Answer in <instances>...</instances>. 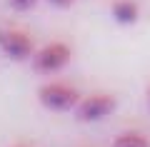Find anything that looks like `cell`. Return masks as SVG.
<instances>
[{
    "label": "cell",
    "mask_w": 150,
    "mask_h": 147,
    "mask_svg": "<svg viewBox=\"0 0 150 147\" xmlns=\"http://www.w3.org/2000/svg\"><path fill=\"white\" fill-rule=\"evenodd\" d=\"M0 53L15 63H25L35 55V42L25 30H18V27L0 30Z\"/></svg>",
    "instance_id": "cell-4"
},
{
    "label": "cell",
    "mask_w": 150,
    "mask_h": 147,
    "mask_svg": "<svg viewBox=\"0 0 150 147\" xmlns=\"http://www.w3.org/2000/svg\"><path fill=\"white\" fill-rule=\"evenodd\" d=\"M10 5L15 10H30V8L38 5V0H10Z\"/></svg>",
    "instance_id": "cell-7"
},
{
    "label": "cell",
    "mask_w": 150,
    "mask_h": 147,
    "mask_svg": "<svg viewBox=\"0 0 150 147\" xmlns=\"http://www.w3.org/2000/svg\"><path fill=\"white\" fill-rule=\"evenodd\" d=\"M70 58H73V47L63 40H53V42H45L43 47L35 50L33 68L43 75H53V72H60L70 63Z\"/></svg>",
    "instance_id": "cell-2"
},
{
    "label": "cell",
    "mask_w": 150,
    "mask_h": 147,
    "mask_svg": "<svg viewBox=\"0 0 150 147\" xmlns=\"http://www.w3.org/2000/svg\"><path fill=\"white\" fill-rule=\"evenodd\" d=\"M83 95L63 80H50L38 87V102L50 112H70L78 107Z\"/></svg>",
    "instance_id": "cell-1"
},
{
    "label": "cell",
    "mask_w": 150,
    "mask_h": 147,
    "mask_svg": "<svg viewBox=\"0 0 150 147\" xmlns=\"http://www.w3.org/2000/svg\"><path fill=\"white\" fill-rule=\"evenodd\" d=\"M112 147H150V140L140 132H120L112 140Z\"/></svg>",
    "instance_id": "cell-6"
},
{
    "label": "cell",
    "mask_w": 150,
    "mask_h": 147,
    "mask_svg": "<svg viewBox=\"0 0 150 147\" xmlns=\"http://www.w3.org/2000/svg\"><path fill=\"white\" fill-rule=\"evenodd\" d=\"M13 147H28V145H13Z\"/></svg>",
    "instance_id": "cell-10"
},
{
    "label": "cell",
    "mask_w": 150,
    "mask_h": 147,
    "mask_svg": "<svg viewBox=\"0 0 150 147\" xmlns=\"http://www.w3.org/2000/svg\"><path fill=\"white\" fill-rule=\"evenodd\" d=\"M148 107H150V87H148Z\"/></svg>",
    "instance_id": "cell-9"
},
{
    "label": "cell",
    "mask_w": 150,
    "mask_h": 147,
    "mask_svg": "<svg viewBox=\"0 0 150 147\" xmlns=\"http://www.w3.org/2000/svg\"><path fill=\"white\" fill-rule=\"evenodd\" d=\"M50 5H55V8H70L75 3V0H48Z\"/></svg>",
    "instance_id": "cell-8"
},
{
    "label": "cell",
    "mask_w": 150,
    "mask_h": 147,
    "mask_svg": "<svg viewBox=\"0 0 150 147\" xmlns=\"http://www.w3.org/2000/svg\"><path fill=\"white\" fill-rule=\"evenodd\" d=\"M110 18L118 25H135L140 20V3L138 0H112Z\"/></svg>",
    "instance_id": "cell-5"
},
{
    "label": "cell",
    "mask_w": 150,
    "mask_h": 147,
    "mask_svg": "<svg viewBox=\"0 0 150 147\" xmlns=\"http://www.w3.org/2000/svg\"><path fill=\"white\" fill-rule=\"evenodd\" d=\"M115 95L110 92H93V95H85V97H80V102H78V107H75V117H78V122H85V125H90V122H100L105 120L108 115H110L112 110H115Z\"/></svg>",
    "instance_id": "cell-3"
}]
</instances>
